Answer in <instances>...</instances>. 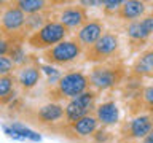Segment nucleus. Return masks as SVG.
I'll return each mask as SVG.
<instances>
[{
  "label": "nucleus",
  "instance_id": "obj_1",
  "mask_svg": "<svg viewBox=\"0 0 153 143\" xmlns=\"http://www.w3.org/2000/svg\"><path fill=\"white\" fill-rule=\"evenodd\" d=\"M126 75H128V69L121 59L97 64L89 70V75H88L89 88L96 91L97 94L105 92V91H112L123 83Z\"/></svg>",
  "mask_w": 153,
  "mask_h": 143
},
{
  "label": "nucleus",
  "instance_id": "obj_2",
  "mask_svg": "<svg viewBox=\"0 0 153 143\" xmlns=\"http://www.w3.org/2000/svg\"><path fill=\"white\" fill-rule=\"evenodd\" d=\"M89 88L88 75L80 70H70L59 78V81L53 86L50 91L51 102H61V100H72L78 97L80 94L86 92Z\"/></svg>",
  "mask_w": 153,
  "mask_h": 143
},
{
  "label": "nucleus",
  "instance_id": "obj_3",
  "mask_svg": "<svg viewBox=\"0 0 153 143\" xmlns=\"http://www.w3.org/2000/svg\"><path fill=\"white\" fill-rule=\"evenodd\" d=\"M69 32L70 30H67L59 21H48L42 29H38L37 32H33L27 37V45L32 49L45 51L48 48L64 41L69 35Z\"/></svg>",
  "mask_w": 153,
  "mask_h": 143
},
{
  "label": "nucleus",
  "instance_id": "obj_4",
  "mask_svg": "<svg viewBox=\"0 0 153 143\" xmlns=\"http://www.w3.org/2000/svg\"><path fill=\"white\" fill-rule=\"evenodd\" d=\"M120 51V37L115 32H105L94 45L83 49V57L89 64H104L112 60V57Z\"/></svg>",
  "mask_w": 153,
  "mask_h": 143
},
{
  "label": "nucleus",
  "instance_id": "obj_5",
  "mask_svg": "<svg viewBox=\"0 0 153 143\" xmlns=\"http://www.w3.org/2000/svg\"><path fill=\"white\" fill-rule=\"evenodd\" d=\"M81 54H83V48L75 38H72V40H64L45 49L42 57L48 65L61 67V65H69L72 62H75Z\"/></svg>",
  "mask_w": 153,
  "mask_h": 143
},
{
  "label": "nucleus",
  "instance_id": "obj_6",
  "mask_svg": "<svg viewBox=\"0 0 153 143\" xmlns=\"http://www.w3.org/2000/svg\"><path fill=\"white\" fill-rule=\"evenodd\" d=\"M97 92L93 89H88L86 92L80 94L78 97L72 99L67 102V105L64 107V122H74L78 121V119L88 116V114H93L97 103Z\"/></svg>",
  "mask_w": 153,
  "mask_h": 143
},
{
  "label": "nucleus",
  "instance_id": "obj_7",
  "mask_svg": "<svg viewBox=\"0 0 153 143\" xmlns=\"http://www.w3.org/2000/svg\"><path fill=\"white\" fill-rule=\"evenodd\" d=\"M152 130H153V114L140 113L124 122L120 129V133H121V138L124 142H131V140L140 142Z\"/></svg>",
  "mask_w": 153,
  "mask_h": 143
},
{
  "label": "nucleus",
  "instance_id": "obj_8",
  "mask_svg": "<svg viewBox=\"0 0 153 143\" xmlns=\"http://www.w3.org/2000/svg\"><path fill=\"white\" fill-rule=\"evenodd\" d=\"M59 127H61L62 135L69 137L72 140L81 142L94 135V132L99 129V122H97V118L93 113V114H88V116L78 119V121H74L69 124L62 122Z\"/></svg>",
  "mask_w": 153,
  "mask_h": 143
},
{
  "label": "nucleus",
  "instance_id": "obj_9",
  "mask_svg": "<svg viewBox=\"0 0 153 143\" xmlns=\"http://www.w3.org/2000/svg\"><path fill=\"white\" fill-rule=\"evenodd\" d=\"M24 26H26V14L14 3H10L0 16L2 33L10 37H24Z\"/></svg>",
  "mask_w": 153,
  "mask_h": 143
},
{
  "label": "nucleus",
  "instance_id": "obj_10",
  "mask_svg": "<svg viewBox=\"0 0 153 143\" xmlns=\"http://www.w3.org/2000/svg\"><path fill=\"white\" fill-rule=\"evenodd\" d=\"M33 122L43 127H54L64 122V105L61 102H50L37 108L33 113Z\"/></svg>",
  "mask_w": 153,
  "mask_h": 143
},
{
  "label": "nucleus",
  "instance_id": "obj_11",
  "mask_svg": "<svg viewBox=\"0 0 153 143\" xmlns=\"http://www.w3.org/2000/svg\"><path fill=\"white\" fill-rule=\"evenodd\" d=\"M105 33V26L100 19H89L83 27L78 29V32L75 33V40L81 45V48H88L94 45Z\"/></svg>",
  "mask_w": 153,
  "mask_h": 143
},
{
  "label": "nucleus",
  "instance_id": "obj_12",
  "mask_svg": "<svg viewBox=\"0 0 153 143\" xmlns=\"http://www.w3.org/2000/svg\"><path fill=\"white\" fill-rule=\"evenodd\" d=\"M88 21H89L88 10H86L83 5H70V7L62 10L61 14H59V22L67 29V30L83 27Z\"/></svg>",
  "mask_w": 153,
  "mask_h": 143
},
{
  "label": "nucleus",
  "instance_id": "obj_13",
  "mask_svg": "<svg viewBox=\"0 0 153 143\" xmlns=\"http://www.w3.org/2000/svg\"><path fill=\"white\" fill-rule=\"evenodd\" d=\"M94 116L97 118L99 126L113 127L120 122V108L115 100H107V102H102L96 107Z\"/></svg>",
  "mask_w": 153,
  "mask_h": 143
},
{
  "label": "nucleus",
  "instance_id": "obj_14",
  "mask_svg": "<svg viewBox=\"0 0 153 143\" xmlns=\"http://www.w3.org/2000/svg\"><path fill=\"white\" fill-rule=\"evenodd\" d=\"M14 78H16V84H19L24 91H30L40 83L42 69L37 64H26V65L19 67Z\"/></svg>",
  "mask_w": 153,
  "mask_h": 143
},
{
  "label": "nucleus",
  "instance_id": "obj_15",
  "mask_svg": "<svg viewBox=\"0 0 153 143\" xmlns=\"http://www.w3.org/2000/svg\"><path fill=\"white\" fill-rule=\"evenodd\" d=\"M131 76L140 78H153V48L145 49L134 59L131 65Z\"/></svg>",
  "mask_w": 153,
  "mask_h": 143
},
{
  "label": "nucleus",
  "instance_id": "obj_16",
  "mask_svg": "<svg viewBox=\"0 0 153 143\" xmlns=\"http://www.w3.org/2000/svg\"><path fill=\"white\" fill-rule=\"evenodd\" d=\"M147 13V3L145 2H139V0H128L123 2L120 7L117 16L121 21L126 22H132V21H139L140 18L145 16Z\"/></svg>",
  "mask_w": 153,
  "mask_h": 143
},
{
  "label": "nucleus",
  "instance_id": "obj_17",
  "mask_svg": "<svg viewBox=\"0 0 153 143\" xmlns=\"http://www.w3.org/2000/svg\"><path fill=\"white\" fill-rule=\"evenodd\" d=\"M3 130L8 137H13L14 140H32V142H40V135L37 132L30 130L21 122H11L10 126H3Z\"/></svg>",
  "mask_w": 153,
  "mask_h": 143
},
{
  "label": "nucleus",
  "instance_id": "obj_18",
  "mask_svg": "<svg viewBox=\"0 0 153 143\" xmlns=\"http://www.w3.org/2000/svg\"><path fill=\"white\" fill-rule=\"evenodd\" d=\"M16 78L13 75H7V76H0V103H10L11 100L16 97Z\"/></svg>",
  "mask_w": 153,
  "mask_h": 143
},
{
  "label": "nucleus",
  "instance_id": "obj_19",
  "mask_svg": "<svg viewBox=\"0 0 153 143\" xmlns=\"http://www.w3.org/2000/svg\"><path fill=\"white\" fill-rule=\"evenodd\" d=\"M14 5L24 14H37L46 11L50 3L45 2V0H18V2H14Z\"/></svg>",
  "mask_w": 153,
  "mask_h": 143
},
{
  "label": "nucleus",
  "instance_id": "obj_20",
  "mask_svg": "<svg viewBox=\"0 0 153 143\" xmlns=\"http://www.w3.org/2000/svg\"><path fill=\"white\" fill-rule=\"evenodd\" d=\"M136 102L139 103V107H142L140 110H145L147 113L153 114V84L140 89V92L136 97Z\"/></svg>",
  "mask_w": 153,
  "mask_h": 143
},
{
  "label": "nucleus",
  "instance_id": "obj_21",
  "mask_svg": "<svg viewBox=\"0 0 153 143\" xmlns=\"http://www.w3.org/2000/svg\"><path fill=\"white\" fill-rule=\"evenodd\" d=\"M48 22L45 13H37V14H29L26 16V26H24V32H27L29 35L33 32H37L38 29H42Z\"/></svg>",
  "mask_w": 153,
  "mask_h": 143
},
{
  "label": "nucleus",
  "instance_id": "obj_22",
  "mask_svg": "<svg viewBox=\"0 0 153 143\" xmlns=\"http://www.w3.org/2000/svg\"><path fill=\"white\" fill-rule=\"evenodd\" d=\"M22 40L24 37H10V35H5V33H0V56H8L14 43Z\"/></svg>",
  "mask_w": 153,
  "mask_h": 143
},
{
  "label": "nucleus",
  "instance_id": "obj_23",
  "mask_svg": "<svg viewBox=\"0 0 153 143\" xmlns=\"http://www.w3.org/2000/svg\"><path fill=\"white\" fill-rule=\"evenodd\" d=\"M139 24H140V30L143 33V37L148 40L153 35V13L145 14L142 19H139Z\"/></svg>",
  "mask_w": 153,
  "mask_h": 143
},
{
  "label": "nucleus",
  "instance_id": "obj_24",
  "mask_svg": "<svg viewBox=\"0 0 153 143\" xmlns=\"http://www.w3.org/2000/svg\"><path fill=\"white\" fill-rule=\"evenodd\" d=\"M42 69V73H46L48 75V83H50L51 86H54L57 81H59V78H61V72L59 70H56L53 65H48V64H45V65H42L40 67Z\"/></svg>",
  "mask_w": 153,
  "mask_h": 143
},
{
  "label": "nucleus",
  "instance_id": "obj_25",
  "mask_svg": "<svg viewBox=\"0 0 153 143\" xmlns=\"http://www.w3.org/2000/svg\"><path fill=\"white\" fill-rule=\"evenodd\" d=\"M14 69H16V65L13 64V60L8 56H0V76L11 75Z\"/></svg>",
  "mask_w": 153,
  "mask_h": 143
},
{
  "label": "nucleus",
  "instance_id": "obj_26",
  "mask_svg": "<svg viewBox=\"0 0 153 143\" xmlns=\"http://www.w3.org/2000/svg\"><path fill=\"white\" fill-rule=\"evenodd\" d=\"M91 138H93L94 143H110V142H112V138H113V135L105 127H102V129H97Z\"/></svg>",
  "mask_w": 153,
  "mask_h": 143
},
{
  "label": "nucleus",
  "instance_id": "obj_27",
  "mask_svg": "<svg viewBox=\"0 0 153 143\" xmlns=\"http://www.w3.org/2000/svg\"><path fill=\"white\" fill-rule=\"evenodd\" d=\"M121 3L123 2H120V0H105V2H102V10L105 14H117Z\"/></svg>",
  "mask_w": 153,
  "mask_h": 143
},
{
  "label": "nucleus",
  "instance_id": "obj_28",
  "mask_svg": "<svg viewBox=\"0 0 153 143\" xmlns=\"http://www.w3.org/2000/svg\"><path fill=\"white\" fill-rule=\"evenodd\" d=\"M140 143H153V130L150 133H147V135L140 140Z\"/></svg>",
  "mask_w": 153,
  "mask_h": 143
},
{
  "label": "nucleus",
  "instance_id": "obj_29",
  "mask_svg": "<svg viewBox=\"0 0 153 143\" xmlns=\"http://www.w3.org/2000/svg\"><path fill=\"white\" fill-rule=\"evenodd\" d=\"M152 37H153V35H152Z\"/></svg>",
  "mask_w": 153,
  "mask_h": 143
}]
</instances>
